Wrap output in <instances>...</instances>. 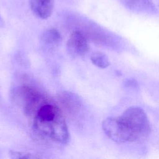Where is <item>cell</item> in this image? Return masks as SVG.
I'll list each match as a JSON object with an SVG mask.
<instances>
[{
	"mask_svg": "<svg viewBox=\"0 0 159 159\" xmlns=\"http://www.w3.org/2000/svg\"><path fill=\"white\" fill-rule=\"evenodd\" d=\"M129 136V142L144 139L150 132V124L145 112L139 107L132 106L119 116Z\"/></svg>",
	"mask_w": 159,
	"mask_h": 159,
	"instance_id": "6da1fadb",
	"label": "cell"
},
{
	"mask_svg": "<svg viewBox=\"0 0 159 159\" xmlns=\"http://www.w3.org/2000/svg\"><path fill=\"white\" fill-rule=\"evenodd\" d=\"M33 124L37 133L53 142L66 144L70 140L68 126L61 113L50 120H33Z\"/></svg>",
	"mask_w": 159,
	"mask_h": 159,
	"instance_id": "7a4b0ae2",
	"label": "cell"
},
{
	"mask_svg": "<svg viewBox=\"0 0 159 159\" xmlns=\"http://www.w3.org/2000/svg\"><path fill=\"white\" fill-rule=\"evenodd\" d=\"M15 100L24 108V112L29 116H34L37 109L47 99L36 88L29 85L17 87L14 91Z\"/></svg>",
	"mask_w": 159,
	"mask_h": 159,
	"instance_id": "3957f363",
	"label": "cell"
},
{
	"mask_svg": "<svg viewBox=\"0 0 159 159\" xmlns=\"http://www.w3.org/2000/svg\"><path fill=\"white\" fill-rule=\"evenodd\" d=\"M102 129L106 135L117 143L129 142L128 133L119 117H109L102 122Z\"/></svg>",
	"mask_w": 159,
	"mask_h": 159,
	"instance_id": "277c9868",
	"label": "cell"
},
{
	"mask_svg": "<svg viewBox=\"0 0 159 159\" xmlns=\"http://www.w3.org/2000/svg\"><path fill=\"white\" fill-rule=\"evenodd\" d=\"M69 52L76 56L85 55L89 50V44L85 36L80 31L73 32L67 42Z\"/></svg>",
	"mask_w": 159,
	"mask_h": 159,
	"instance_id": "5b68a950",
	"label": "cell"
},
{
	"mask_svg": "<svg viewBox=\"0 0 159 159\" xmlns=\"http://www.w3.org/2000/svg\"><path fill=\"white\" fill-rule=\"evenodd\" d=\"M29 4L32 11L39 18H48L53 9L54 0H30Z\"/></svg>",
	"mask_w": 159,
	"mask_h": 159,
	"instance_id": "8992f818",
	"label": "cell"
},
{
	"mask_svg": "<svg viewBox=\"0 0 159 159\" xmlns=\"http://www.w3.org/2000/svg\"><path fill=\"white\" fill-rule=\"evenodd\" d=\"M126 8L136 12L154 13L156 8L151 0H118Z\"/></svg>",
	"mask_w": 159,
	"mask_h": 159,
	"instance_id": "52a82bcc",
	"label": "cell"
},
{
	"mask_svg": "<svg viewBox=\"0 0 159 159\" xmlns=\"http://www.w3.org/2000/svg\"><path fill=\"white\" fill-rule=\"evenodd\" d=\"M42 40L47 44L57 45L60 42L61 37L57 29L51 28L43 32L42 35Z\"/></svg>",
	"mask_w": 159,
	"mask_h": 159,
	"instance_id": "ba28073f",
	"label": "cell"
},
{
	"mask_svg": "<svg viewBox=\"0 0 159 159\" xmlns=\"http://www.w3.org/2000/svg\"><path fill=\"white\" fill-rule=\"evenodd\" d=\"M90 59L93 65L101 68H105L110 65L107 57L104 53L100 52L93 53Z\"/></svg>",
	"mask_w": 159,
	"mask_h": 159,
	"instance_id": "9c48e42d",
	"label": "cell"
},
{
	"mask_svg": "<svg viewBox=\"0 0 159 159\" xmlns=\"http://www.w3.org/2000/svg\"><path fill=\"white\" fill-rule=\"evenodd\" d=\"M9 156L12 159H36L40 158V157L32 153L16 150H10L9 152Z\"/></svg>",
	"mask_w": 159,
	"mask_h": 159,
	"instance_id": "30bf717a",
	"label": "cell"
},
{
	"mask_svg": "<svg viewBox=\"0 0 159 159\" xmlns=\"http://www.w3.org/2000/svg\"><path fill=\"white\" fill-rule=\"evenodd\" d=\"M2 24H3V20H2V19L1 16V14H0V26H1L2 25Z\"/></svg>",
	"mask_w": 159,
	"mask_h": 159,
	"instance_id": "8fae6325",
	"label": "cell"
}]
</instances>
